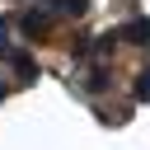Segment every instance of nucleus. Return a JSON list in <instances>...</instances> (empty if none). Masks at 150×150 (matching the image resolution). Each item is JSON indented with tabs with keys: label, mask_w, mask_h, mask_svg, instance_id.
I'll return each instance as SVG.
<instances>
[{
	"label": "nucleus",
	"mask_w": 150,
	"mask_h": 150,
	"mask_svg": "<svg viewBox=\"0 0 150 150\" xmlns=\"http://www.w3.org/2000/svg\"><path fill=\"white\" fill-rule=\"evenodd\" d=\"M19 33H23L28 42H38V38H47V33H52V19H47V14H38V9H28V14L19 19Z\"/></svg>",
	"instance_id": "f257e3e1"
},
{
	"label": "nucleus",
	"mask_w": 150,
	"mask_h": 150,
	"mask_svg": "<svg viewBox=\"0 0 150 150\" xmlns=\"http://www.w3.org/2000/svg\"><path fill=\"white\" fill-rule=\"evenodd\" d=\"M117 38L131 42V47H145V42H150V19H131V23H122Z\"/></svg>",
	"instance_id": "f03ea898"
},
{
	"label": "nucleus",
	"mask_w": 150,
	"mask_h": 150,
	"mask_svg": "<svg viewBox=\"0 0 150 150\" xmlns=\"http://www.w3.org/2000/svg\"><path fill=\"white\" fill-rule=\"evenodd\" d=\"M9 66H14V75L28 84V80H38V61L28 56V52H9Z\"/></svg>",
	"instance_id": "7ed1b4c3"
},
{
	"label": "nucleus",
	"mask_w": 150,
	"mask_h": 150,
	"mask_svg": "<svg viewBox=\"0 0 150 150\" xmlns=\"http://www.w3.org/2000/svg\"><path fill=\"white\" fill-rule=\"evenodd\" d=\"M84 89H89V94H103V89H108V66H94V70L84 75Z\"/></svg>",
	"instance_id": "20e7f679"
},
{
	"label": "nucleus",
	"mask_w": 150,
	"mask_h": 150,
	"mask_svg": "<svg viewBox=\"0 0 150 150\" xmlns=\"http://www.w3.org/2000/svg\"><path fill=\"white\" fill-rule=\"evenodd\" d=\"M52 9H56V14H66V19H80V14L89 9V0H52Z\"/></svg>",
	"instance_id": "39448f33"
},
{
	"label": "nucleus",
	"mask_w": 150,
	"mask_h": 150,
	"mask_svg": "<svg viewBox=\"0 0 150 150\" xmlns=\"http://www.w3.org/2000/svg\"><path fill=\"white\" fill-rule=\"evenodd\" d=\"M131 98H136V103H145V98H150V66L136 75V84H131Z\"/></svg>",
	"instance_id": "423d86ee"
},
{
	"label": "nucleus",
	"mask_w": 150,
	"mask_h": 150,
	"mask_svg": "<svg viewBox=\"0 0 150 150\" xmlns=\"http://www.w3.org/2000/svg\"><path fill=\"white\" fill-rule=\"evenodd\" d=\"M0 56H9V23L0 19Z\"/></svg>",
	"instance_id": "0eeeda50"
},
{
	"label": "nucleus",
	"mask_w": 150,
	"mask_h": 150,
	"mask_svg": "<svg viewBox=\"0 0 150 150\" xmlns=\"http://www.w3.org/2000/svg\"><path fill=\"white\" fill-rule=\"evenodd\" d=\"M5 94H9V89H5V84H0V103H5Z\"/></svg>",
	"instance_id": "6e6552de"
}]
</instances>
